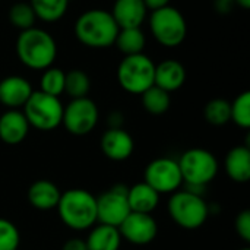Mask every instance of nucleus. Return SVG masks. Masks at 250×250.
<instances>
[{
    "mask_svg": "<svg viewBox=\"0 0 250 250\" xmlns=\"http://www.w3.org/2000/svg\"><path fill=\"white\" fill-rule=\"evenodd\" d=\"M240 250H250L249 248H243V249H240Z\"/></svg>",
    "mask_w": 250,
    "mask_h": 250,
    "instance_id": "nucleus-37",
    "label": "nucleus"
},
{
    "mask_svg": "<svg viewBox=\"0 0 250 250\" xmlns=\"http://www.w3.org/2000/svg\"><path fill=\"white\" fill-rule=\"evenodd\" d=\"M234 227H236V233L239 234V237L249 243L250 242V211L245 209L242 211L234 221Z\"/></svg>",
    "mask_w": 250,
    "mask_h": 250,
    "instance_id": "nucleus-31",
    "label": "nucleus"
},
{
    "mask_svg": "<svg viewBox=\"0 0 250 250\" xmlns=\"http://www.w3.org/2000/svg\"><path fill=\"white\" fill-rule=\"evenodd\" d=\"M114 44L125 56H133L144 51L146 38L141 28H123L119 29Z\"/></svg>",
    "mask_w": 250,
    "mask_h": 250,
    "instance_id": "nucleus-22",
    "label": "nucleus"
},
{
    "mask_svg": "<svg viewBox=\"0 0 250 250\" xmlns=\"http://www.w3.org/2000/svg\"><path fill=\"white\" fill-rule=\"evenodd\" d=\"M155 64L144 53L125 56L117 66L119 85L129 94L141 95L154 85Z\"/></svg>",
    "mask_w": 250,
    "mask_h": 250,
    "instance_id": "nucleus-5",
    "label": "nucleus"
},
{
    "mask_svg": "<svg viewBox=\"0 0 250 250\" xmlns=\"http://www.w3.org/2000/svg\"><path fill=\"white\" fill-rule=\"evenodd\" d=\"M122 123H123V114L114 111L108 116V126L111 129H116V127H122Z\"/></svg>",
    "mask_w": 250,
    "mask_h": 250,
    "instance_id": "nucleus-35",
    "label": "nucleus"
},
{
    "mask_svg": "<svg viewBox=\"0 0 250 250\" xmlns=\"http://www.w3.org/2000/svg\"><path fill=\"white\" fill-rule=\"evenodd\" d=\"M146 6L144 0H116L110 12L119 29L141 28L146 18Z\"/></svg>",
    "mask_w": 250,
    "mask_h": 250,
    "instance_id": "nucleus-16",
    "label": "nucleus"
},
{
    "mask_svg": "<svg viewBox=\"0 0 250 250\" xmlns=\"http://www.w3.org/2000/svg\"><path fill=\"white\" fill-rule=\"evenodd\" d=\"M230 120L242 129L250 127V92L245 91L230 103Z\"/></svg>",
    "mask_w": 250,
    "mask_h": 250,
    "instance_id": "nucleus-28",
    "label": "nucleus"
},
{
    "mask_svg": "<svg viewBox=\"0 0 250 250\" xmlns=\"http://www.w3.org/2000/svg\"><path fill=\"white\" fill-rule=\"evenodd\" d=\"M29 4L37 19L44 22H56L67 12L69 0H31Z\"/></svg>",
    "mask_w": 250,
    "mask_h": 250,
    "instance_id": "nucleus-23",
    "label": "nucleus"
},
{
    "mask_svg": "<svg viewBox=\"0 0 250 250\" xmlns=\"http://www.w3.org/2000/svg\"><path fill=\"white\" fill-rule=\"evenodd\" d=\"M204 116L209 125L224 126L230 122V103L224 98H214L205 105Z\"/></svg>",
    "mask_w": 250,
    "mask_h": 250,
    "instance_id": "nucleus-27",
    "label": "nucleus"
},
{
    "mask_svg": "<svg viewBox=\"0 0 250 250\" xmlns=\"http://www.w3.org/2000/svg\"><path fill=\"white\" fill-rule=\"evenodd\" d=\"M141 101L144 108L154 116H161L164 114L171 104L170 94L155 85L148 88L144 94H141Z\"/></svg>",
    "mask_w": 250,
    "mask_h": 250,
    "instance_id": "nucleus-24",
    "label": "nucleus"
},
{
    "mask_svg": "<svg viewBox=\"0 0 250 250\" xmlns=\"http://www.w3.org/2000/svg\"><path fill=\"white\" fill-rule=\"evenodd\" d=\"M16 54L23 66L32 70H45L57 57L56 40L45 29L29 28L21 31L16 38Z\"/></svg>",
    "mask_w": 250,
    "mask_h": 250,
    "instance_id": "nucleus-1",
    "label": "nucleus"
},
{
    "mask_svg": "<svg viewBox=\"0 0 250 250\" xmlns=\"http://www.w3.org/2000/svg\"><path fill=\"white\" fill-rule=\"evenodd\" d=\"M28 202L40 211H50V209H56L57 204L60 201L62 192L59 190V188L45 179L37 180L34 182L29 189H28Z\"/></svg>",
    "mask_w": 250,
    "mask_h": 250,
    "instance_id": "nucleus-18",
    "label": "nucleus"
},
{
    "mask_svg": "<svg viewBox=\"0 0 250 250\" xmlns=\"http://www.w3.org/2000/svg\"><path fill=\"white\" fill-rule=\"evenodd\" d=\"M171 220L185 230H196L202 227L209 217V205L204 196L188 190H177L171 193L168 205Z\"/></svg>",
    "mask_w": 250,
    "mask_h": 250,
    "instance_id": "nucleus-4",
    "label": "nucleus"
},
{
    "mask_svg": "<svg viewBox=\"0 0 250 250\" xmlns=\"http://www.w3.org/2000/svg\"><path fill=\"white\" fill-rule=\"evenodd\" d=\"M186 82V69L177 60H164L155 66L154 85L170 92L180 89Z\"/></svg>",
    "mask_w": 250,
    "mask_h": 250,
    "instance_id": "nucleus-17",
    "label": "nucleus"
},
{
    "mask_svg": "<svg viewBox=\"0 0 250 250\" xmlns=\"http://www.w3.org/2000/svg\"><path fill=\"white\" fill-rule=\"evenodd\" d=\"M91 89V79L89 76L79 69H73L66 73L64 78V92L73 100V98H83L88 97V92Z\"/></svg>",
    "mask_w": 250,
    "mask_h": 250,
    "instance_id": "nucleus-25",
    "label": "nucleus"
},
{
    "mask_svg": "<svg viewBox=\"0 0 250 250\" xmlns=\"http://www.w3.org/2000/svg\"><path fill=\"white\" fill-rule=\"evenodd\" d=\"M64 78L66 73L59 69V67H48L42 70V76L40 81L41 92L53 95V97H60L64 92Z\"/></svg>",
    "mask_w": 250,
    "mask_h": 250,
    "instance_id": "nucleus-26",
    "label": "nucleus"
},
{
    "mask_svg": "<svg viewBox=\"0 0 250 250\" xmlns=\"http://www.w3.org/2000/svg\"><path fill=\"white\" fill-rule=\"evenodd\" d=\"M98 123V107L88 98H73L63 108L62 125L70 135L85 136L91 133Z\"/></svg>",
    "mask_w": 250,
    "mask_h": 250,
    "instance_id": "nucleus-10",
    "label": "nucleus"
},
{
    "mask_svg": "<svg viewBox=\"0 0 250 250\" xmlns=\"http://www.w3.org/2000/svg\"><path fill=\"white\" fill-rule=\"evenodd\" d=\"M101 151L111 161H125L135 151V141L122 127H108L101 138Z\"/></svg>",
    "mask_w": 250,
    "mask_h": 250,
    "instance_id": "nucleus-13",
    "label": "nucleus"
},
{
    "mask_svg": "<svg viewBox=\"0 0 250 250\" xmlns=\"http://www.w3.org/2000/svg\"><path fill=\"white\" fill-rule=\"evenodd\" d=\"M62 223L75 231L89 230L97 224V198L85 189H69L57 204Z\"/></svg>",
    "mask_w": 250,
    "mask_h": 250,
    "instance_id": "nucleus-2",
    "label": "nucleus"
},
{
    "mask_svg": "<svg viewBox=\"0 0 250 250\" xmlns=\"http://www.w3.org/2000/svg\"><path fill=\"white\" fill-rule=\"evenodd\" d=\"M171 0H144L146 9L149 10H157V9H161V7H166L170 4Z\"/></svg>",
    "mask_w": 250,
    "mask_h": 250,
    "instance_id": "nucleus-34",
    "label": "nucleus"
},
{
    "mask_svg": "<svg viewBox=\"0 0 250 250\" xmlns=\"http://www.w3.org/2000/svg\"><path fill=\"white\" fill-rule=\"evenodd\" d=\"M62 250H88L86 249V243L82 239H69L67 242L63 243Z\"/></svg>",
    "mask_w": 250,
    "mask_h": 250,
    "instance_id": "nucleus-33",
    "label": "nucleus"
},
{
    "mask_svg": "<svg viewBox=\"0 0 250 250\" xmlns=\"http://www.w3.org/2000/svg\"><path fill=\"white\" fill-rule=\"evenodd\" d=\"M9 21L10 23L21 29V31H25V29H29L32 26H35V21H37V16L31 7L29 3H15L10 10H9Z\"/></svg>",
    "mask_w": 250,
    "mask_h": 250,
    "instance_id": "nucleus-29",
    "label": "nucleus"
},
{
    "mask_svg": "<svg viewBox=\"0 0 250 250\" xmlns=\"http://www.w3.org/2000/svg\"><path fill=\"white\" fill-rule=\"evenodd\" d=\"M85 243L88 250H119L122 245V236L117 227L95 224L91 229Z\"/></svg>",
    "mask_w": 250,
    "mask_h": 250,
    "instance_id": "nucleus-21",
    "label": "nucleus"
},
{
    "mask_svg": "<svg viewBox=\"0 0 250 250\" xmlns=\"http://www.w3.org/2000/svg\"><path fill=\"white\" fill-rule=\"evenodd\" d=\"M32 92V85L23 76L12 75L0 81V104L9 110L23 107Z\"/></svg>",
    "mask_w": 250,
    "mask_h": 250,
    "instance_id": "nucleus-14",
    "label": "nucleus"
},
{
    "mask_svg": "<svg viewBox=\"0 0 250 250\" xmlns=\"http://www.w3.org/2000/svg\"><path fill=\"white\" fill-rule=\"evenodd\" d=\"M127 204L130 212L152 214L160 204V193H157L145 182H141L132 188H127Z\"/></svg>",
    "mask_w": 250,
    "mask_h": 250,
    "instance_id": "nucleus-20",
    "label": "nucleus"
},
{
    "mask_svg": "<svg viewBox=\"0 0 250 250\" xmlns=\"http://www.w3.org/2000/svg\"><path fill=\"white\" fill-rule=\"evenodd\" d=\"M149 29L152 37L164 47L174 48L180 45L188 34V23L180 10L166 6L152 10L149 16Z\"/></svg>",
    "mask_w": 250,
    "mask_h": 250,
    "instance_id": "nucleus-7",
    "label": "nucleus"
},
{
    "mask_svg": "<svg viewBox=\"0 0 250 250\" xmlns=\"http://www.w3.org/2000/svg\"><path fill=\"white\" fill-rule=\"evenodd\" d=\"M236 1V4H239L240 7H243V9H250V0H234Z\"/></svg>",
    "mask_w": 250,
    "mask_h": 250,
    "instance_id": "nucleus-36",
    "label": "nucleus"
},
{
    "mask_svg": "<svg viewBox=\"0 0 250 250\" xmlns=\"http://www.w3.org/2000/svg\"><path fill=\"white\" fill-rule=\"evenodd\" d=\"M22 108V113L25 114L31 127L50 132L62 125L64 107L59 97H53L41 91H34Z\"/></svg>",
    "mask_w": 250,
    "mask_h": 250,
    "instance_id": "nucleus-6",
    "label": "nucleus"
},
{
    "mask_svg": "<svg viewBox=\"0 0 250 250\" xmlns=\"http://www.w3.org/2000/svg\"><path fill=\"white\" fill-rule=\"evenodd\" d=\"M119 231L126 242L136 246H145L157 237L158 224L151 214L130 212L119 226Z\"/></svg>",
    "mask_w": 250,
    "mask_h": 250,
    "instance_id": "nucleus-12",
    "label": "nucleus"
},
{
    "mask_svg": "<svg viewBox=\"0 0 250 250\" xmlns=\"http://www.w3.org/2000/svg\"><path fill=\"white\" fill-rule=\"evenodd\" d=\"M144 182L160 195L177 192L183 185L177 160L168 157L152 160L144 171Z\"/></svg>",
    "mask_w": 250,
    "mask_h": 250,
    "instance_id": "nucleus-9",
    "label": "nucleus"
},
{
    "mask_svg": "<svg viewBox=\"0 0 250 250\" xmlns=\"http://www.w3.org/2000/svg\"><path fill=\"white\" fill-rule=\"evenodd\" d=\"M119 26L111 13L104 9H89L75 22V35L89 48H107L114 44Z\"/></svg>",
    "mask_w": 250,
    "mask_h": 250,
    "instance_id": "nucleus-3",
    "label": "nucleus"
},
{
    "mask_svg": "<svg viewBox=\"0 0 250 250\" xmlns=\"http://www.w3.org/2000/svg\"><path fill=\"white\" fill-rule=\"evenodd\" d=\"M236 6L234 0H214V7L218 13L221 15H227L230 13Z\"/></svg>",
    "mask_w": 250,
    "mask_h": 250,
    "instance_id": "nucleus-32",
    "label": "nucleus"
},
{
    "mask_svg": "<svg viewBox=\"0 0 250 250\" xmlns=\"http://www.w3.org/2000/svg\"><path fill=\"white\" fill-rule=\"evenodd\" d=\"M183 185L207 186L218 174V161L212 152L204 148H192L177 160Z\"/></svg>",
    "mask_w": 250,
    "mask_h": 250,
    "instance_id": "nucleus-8",
    "label": "nucleus"
},
{
    "mask_svg": "<svg viewBox=\"0 0 250 250\" xmlns=\"http://www.w3.org/2000/svg\"><path fill=\"white\" fill-rule=\"evenodd\" d=\"M130 214L127 204V188L117 185L97 198V223L117 227Z\"/></svg>",
    "mask_w": 250,
    "mask_h": 250,
    "instance_id": "nucleus-11",
    "label": "nucleus"
},
{
    "mask_svg": "<svg viewBox=\"0 0 250 250\" xmlns=\"http://www.w3.org/2000/svg\"><path fill=\"white\" fill-rule=\"evenodd\" d=\"M29 123L19 110H7L0 116V141L7 145H18L29 133Z\"/></svg>",
    "mask_w": 250,
    "mask_h": 250,
    "instance_id": "nucleus-15",
    "label": "nucleus"
},
{
    "mask_svg": "<svg viewBox=\"0 0 250 250\" xmlns=\"http://www.w3.org/2000/svg\"><path fill=\"white\" fill-rule=\"evenodd\" d=\"M224 168L229 177L236 183L250 180V149L248 145H239L229 151L224 160Z\"/></svg>",
    "mask_w": 250,
    "mask_h": 250,
    "instance_id": "nucleus-19",
    "label": "nucleus"
},
{
    "mask_svg": "<svg viewBox=\"0 0 250 250\" xmlns=\"http://www.w3.org/2000/svg\"><path fill=\"white\" fill-rule=\"evenodd\" d=\"M21 245V234L18 227L6 220L0 218V250H18Z\"/></svg>",
    "mask_w": 250,
    "mask_h": 250,
    "instance_id": "nucleus-30",
    "label": "nucleus"
}]
</instances>
